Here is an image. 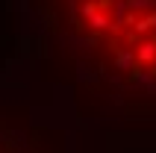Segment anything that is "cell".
<instances>
[{
  "label": "cell",
  "instance_id": "cell-1",
  "mask_svg": "<svg viewBox=\"0 0 156 153\" xmlns=\"http://www.w3.org/2000/svg\"><path fill=\"white\" fill-rule=\"evenodd\" d=\"M15 65L86 127L156 138V0H9Z\"/></svg>",
  "mask_w": 156,
  "mask_h": 153
},
{
  "label": "cell",
  "instance_id": "cell-2",
  "mask_svg": "<svg viewBox=\"0 0 156 153\" xmlns=\"http://www.w3.org/2000/svg\"><path fill=\"white\" fill-rule=\"evenodd\" d=\"M91 133L12 62L0 68V153H100Z\"/></svg>",
  "mask_w": 156,
  "mask_h": 153
}]
</instances>
